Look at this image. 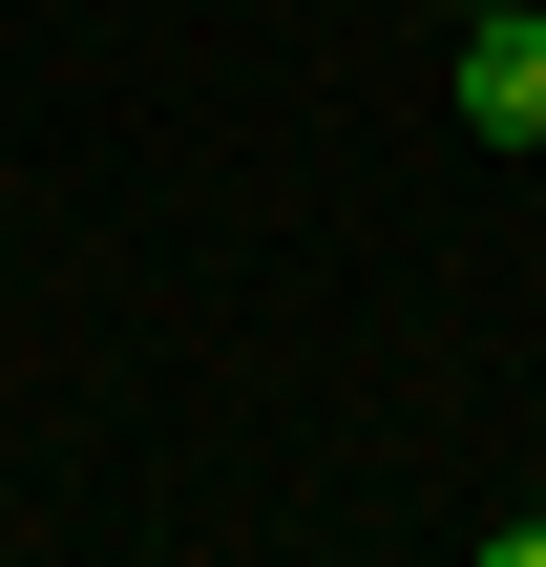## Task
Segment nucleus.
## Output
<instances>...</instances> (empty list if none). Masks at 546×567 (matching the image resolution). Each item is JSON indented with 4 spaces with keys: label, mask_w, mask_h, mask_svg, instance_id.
Listing matches in <instances>:
<instances>
[{
    "label": "nucleus",
    "mask_w": 546,
    "mask_h": 567,
    "mask_svg": "<svg viewBox=\"0 0 546 567\" xmlns=\"http://www.w3.org/2000/svg\"><path fill=\"white\" fill-rule=\"evenodd\" d=\"M463 126L546 147V0H463Z\"/></svg>",
    "instance_id": "1"
}]
</instances>
